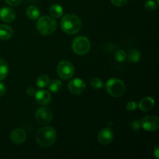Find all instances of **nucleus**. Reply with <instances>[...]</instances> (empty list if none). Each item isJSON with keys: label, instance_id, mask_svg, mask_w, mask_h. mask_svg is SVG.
Returning <instances> with one entry per match:
<instances>
[{"label": "nucleus", "instance_id": "1", "mask_svg": "<svg viewBox=\"0 0 159 159\" xmlns=\"http://www.w3.org/2000/svg\"><path fill=\"white\" fill-rule=\"evenodd\" d=\"M57 139L56 130L51 127H43L38 130L36 134V140L40 146L49 148L55 143Z\"/></svg>", "mask_w": 159, "mask_h": 159}, {"label": "nucleus", "instance_id": "2", "mask_svg": "<svg viewBox=\"0 0 159 159\" xmlns=\"http://www.w3.org/2000/svg\"><path fill=\"white\" fill-rule=\"evenodd\" d=\"M61 27L65 33L68 34H75L82 28V21L79 16L74 14H66L61 21Z\"/></svg>", "mask_w": 159, "mask_h": 159}, {"label": "nucleus", "instance_id": "3", "mask_svg": "<svg viewBox=\"0 0 159 159\" xmlns=\"http://www.w3.org/2000/svg\"><path fill=\"white\" fill-rule=\"evenodd\" d=\"M37 29L40 34L48 36L54 34L57 29V22L54 18L48 16L39 17L37 22Z\"/></svg>", "mask_w": 159, "mask_h": 159}, {"label": "nucleus", "instance_id": "4", "mask_svg": "<svg viewBox=\"0 0 159 159\" xmlns=\"http://www.w3.org/2000/svg\"><path fill=\"white\" fill-rule=\"evenodd\" d=\"M107 91L113 97H120L124 94L126 90L124 82L116 78H112L109 79L106 85Z\"/></svg>", "mask_w": 159, "mask_h": 159}, {"label": "nucleus", "instance_id": "5", "mask_svg": "<svg viewBox=\"0 0 159 159\" xmlns=\"http://www.w3.org/2000/svg\"><path fill=\"white\" fill-rule=\"evenodd\" d=\"M91 43L86 37H76L72 43V50L77 55H85L89 51Z\"/></svg>", "mask_w": 159, "mask_h": 159}, {"label": "nucleus", "instance_id": "6", "mask_svg": "<svg viewBox=\"0 0 159 159\" xmlns=\"http://www.w3.org/2000/svg\"><path fill=\"white\" fill-rule=\"evenodd\" d=\"M57 72L59 77L63 80L71 79L75 74L74 65L68 61H61L57 65Z\"/></svg>", "mask_w": 159, "mask_h": 159}, {"label": "nucleus", "instance_id": "7", "mask_svg": "<svg viewBox=\"0 0 159 159\" xmlns=\"http://www.w3.org/2000/svg\"><path fill=\"white\" fill-rule=\"evenodd\" d=\"M37 122L41 125H46L51 122L53 119V112L51 108L46 107H40L35 114Z\"/></svg>", "mask_w": 159, "mask_h": 159}, {"label": "nucleus", "instance_id": "8", "mask_svg": "<svg viewBox=\"0 0 159 159\" xmlns=\"http://www.w3.org/2000/svg\"><path fill=\"white\" fill-rule=\"evenodd\" d=\"M141 127L146 131H155L159 128L158 117L153 115L145 116L141 120Z\"/></svg>", "mask_w": 159, "mask_h": 159}, {"label": "nucleus", "instance_id": "9", "mask_svg": "<svg viewBox=\"0 0 159 159\" xmlns=\"http://www.w3.org/2000/svg\"><path fill=\"white\" fill-rule=\"evenodd\" d=\"M68 88L70 93H71L72 94L80 95L85 92L86 85L82 79H79V78H75L70 81L68 85Z\"/></svg>", "mask_w": 159, "mask_h": 159}, {"label": "nucleus", "instance_id": "10", "mask_svg": "<svg viewBox=\"0 0 159 159\" xmlns=\"http://www.w3.org/2000/svg\"><path fill=\"white\" fill-rule=\"evenodd\" d=\"M114 133L110 127L102 128L97 135V139L99 142L102 145H107L113 141Z\"/></svg>", "mask_w": 159, "mask_h": 159}, {"label": "nucleus", "instance_id": "11", "mask_svg": "<svg viewBox=\"0 0 159 159\" xmlns=\"http://www.w3.org/2000/svg\"><path fill=\"white\" fill-rule=\"evenodd\" d=\"M11 141L15 144H21L25 142L26 139V133L21 128H16L10 133L9 135Z\"/></svg>", "mask_w": 159, "mask_h": 159}, {"label": "nucleus", "instance_id": "12", "mask_svg": "<svg viewBox=\"0 0 159 159\" xmlns=\"http://www.w3.org/2000/svg\"><path fill=\"white\" fill-rule=\"evenodd\" d=\"M15 10L10 7H3L0 9V19L3 22L10 23L16 19Z\"/></svg>", "mask_w": 159, "mask_h": 159}, {"label": "nucleus", "instance_id": "13", "mask_svg": "<svg viewBox=\"0 0 159 159\" xmlns=\"http://www.w3.org/2000/svg\"><path fill=\"white\" fill-rule=\"evenodd\" d=\"M35 99L40 105L47 106L51 102V95L46 90H39L35 93Z\"/></svg>", "mask_w": 159, "mask_h": 159}, {"label": "nucleus", "instance_id": "14", "mask_svg": "<svg viewBox=\"0 0 159 159\" xmlns=\"http://www.w3.org/2000/svg\"><path fill=\"white\" fill-rule=\"evenodd\" d=\"M13 30L10 26L6 24L0 25V40H7L12 37Z\"/></svg>", "mask_w": 159, "mask_h": 159}, {"label": "nucleus", "instance_id": "15", "mask_svg": "<svg viewBox=\"0 0 159 159\" xmlns=\"http://www.w3.org/2000/svg\"><path fill=\"white\" fill-rule=\"evenodd\" d=\"M155 106V100L152 97H144L140 101L138 107L142 111H149L152 110Z\"/></svg>", "mask_w": 159, "mask_h": 159}, {"label": "nucleus", "instance_id": "16", "mask_svg": "<svg viewBox=\"0 0 159 159\" xmlns=\"http://www.w3.org/2000/svg\"><path fill=\"white\" fill-rule=\"evenodd\" d=\"M50 14L54 18H60L61 16H63L64 9L62 6L59 4H53L52 6L50 7Z\"/></svg>", "mask_w": 159, "mask_h": 159}, {"label": "nucleus", "instance_id": "17", "mask_svg": "<svg viewBox=\"0 0 159 159\" xmlns=\"http://www.w3.org/2000/svg\"><path fill=\"white\" fill-rule=\"evenodd\" d=\"M26 15H27V16L30 20H37V19H38L40 17V11L37 6H30L26 9Z\"/></svg>", "mask_w": 159, "mask_h": 159}, {"label": "nucleus", "instance_id": "18", "mask_svg": "<svg viewBox=\"0 0 159 159\" xmlns=\"http://www.w3.org/2000/svg\"><path fill=\"white\" fill-rule=\"evenodd\" d=\"M62 82L60 80H57V79H54V80L51 81V82H49L48 84V89L49 91H51V93H57L58 92L61 91L62 88Z\"/></svg>", "mask_w": 159, "mask_h": 159}, {"label": "nucleus", "instance_id": "19", "mask_svg": "<svg viewBox=\"0 0 159 159\" xmlns=\"http://www.w3.org/2000/svg\"><path fill=\"white\" fill-rule=\"evenodd\" d=\"M9 73V66L6 61L0 58V81L4 80Z\"/></svg>", "mask_w": 159, "mask_h": 159}, {"label": "nucleus", "instance_id": "20", "mask_svg": "<svg viewBox=\"0 0 159 159\" xmlns=\"http://www.w3.org/2000/svg\"><path fill=\"white\" fill-rule=\"evenodd\" d=\"M127 57H128V60L130 62L133 63H136V62L139 61L140 58H141V52L138 50L134 49H130L129 51L128 54H127Z\"/></svg>", "mask_w": 159, "mask_h": 159}, {"label": "nucleus", "instance_id": "21", "mask_svg": "<svg viewBox=\"0 0 159 159\" xmlns=\"http://www.w3.org/2000/svg\"><path fill=\"white\" fill-rule=\"evenodd\" d=\"M49 82V77L48 75H45L39 76L38 79H37V85L39 88H44V87L48 86Z\"/></svg>", "mask_w": 159, "mask_h": 159}, {"label": "nucleus", "instance_id": "22", "mask_svg": "<svg viewBox=\"0 0 159 159\" xmlns=\"http://www.w3.org/2000/svg\"><path fill=\"white\" fill-rule=\"evenodd\" d=\"M90 85L93 88L96 89H102L103 87V82L101 80V79L98 77L93 78L90 81Z\"/></svg>", "mask_w": 159, "mask_h": 159}, {"label": "nucleus", "instance_id": "23", "mask_svg": "<svg viewBox=\"0 0 159 159\" xmlns=\"http://www.w3.org/2000/svg\"><path fill=\"white\" fill-rule=\"evenodd\" d=\"M114 57L116 61L124 62L127 59V53L124 50H118L115 53Z\"/></svg>", "mask_w": 159, "mask_h": 159}, {"label": "nucleus", "instance_id": "24", "mask_svg": "<svg viewBox=\"0 0 159 159\" xmlns=\"http://www.w3.org/2000/svg\"><path fill=\"white\" fill-rule=\"evenodd\" d=\"M144 7L146 8L147 9L150 11H153L157 9L158 8V4L157 2H155L154 0H148L144 2Z\"/></svg>", "mask_w": 159, "mask_h": 159}, {"label": "nucleus", "instance_id": "25", "mask_svg": "<svg viewBox=\"0 0 159 159\" xmlns=\"http://www.w3.org/2000/svg\"><path fill=\"white\" fill-rule=\"evenodd\" d=\"M129 0H110L112 4L117 7H122V6H126Z\"/></svg>", "mask_w": 159, "mask_h": 159}, {"label": "nucleus", "instance_id": "26", "mask_svg": "<svg viewBox=\"0 0 159 159\" xmlns=\"http://www.w3.org/2000/svg\"><path fill=\"white\" fill-rule=\"evenodd\" d=\"M138 108V104L134 102V101H130V102H127L126 105V109L129 111H134Z\"/></svg>", "mask_w": 159, "mask_h": 159}, {"label": "nucleus", "instance_id": "27", "mask_svg": "<svg viewBox=\"0 0 159 159\" xmlns=\"http://www.w3.org/2000/svg\"><path fill=\"white\" fill-rule=\"evenodd\" d=\"M130 127L132 130H138L141 127V121L139 120H134L133 122L130 124Z\"/></svg>", "mask_w": 159, "mask_h": 159}, {"label": "nucleus", "instance_id": "28", "mask_svg": "<svg viewBox=\"0 0 159 159\" xmlns=\"http://www.w3.org/2000/svg\"><path fill=\"white\" fill-rule=\"evenodd\" d=\"M6 3H8L10 6H18L23 2V0H5Z\"/></svg>", "mask_w": 159, "mask_h": 159}, {"label": "nucleus", "instance_id": "29", "mask_svg": "<svg viewBox=\"0 0 159 159\" xmlns=\"http://www.w3.org/2000/svg\"><path fill=\"white\" fill-rule=\"evenodd\" d=\"M36 90L33 87H29L26 89V94L29 96H34L36 93Z\"/></svg>", "mask_w": 159, "mask_h": 159}, {"label": "nucleus", "instance_id": "30", "mask_svg": "<svg viewBox=\"0 0 159 159\" xmlns=\"http://www.w3.org/2000/svg\"><path fill=\"white\" fill-rule=\"evenodd\" d=\"M6 87L5 85V84L1 83L0 82V96H2L3 95L6 93Z\"/></svg>", "mask_w": 159, "mask_h": 159}, {"label": "nucleus", "instance_id": "31", "mask_svg": "<svg viewBox=\"0 0 159 159\" xmlns=\"http://www.w3.org/2000/svg\"><path fill=\"white\" fill-rule=\"evenodd\" d=\"M154 155H155V158H159V149L158 146H156V148H155V151H154Z\"/></svg>", "mask_w": 159, "mask_h": 159}]
</instances>
